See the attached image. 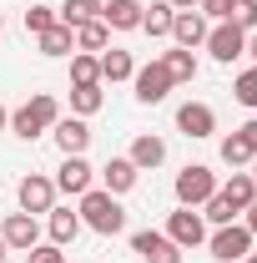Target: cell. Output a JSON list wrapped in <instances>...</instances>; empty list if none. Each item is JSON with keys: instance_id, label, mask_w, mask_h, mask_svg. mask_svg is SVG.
<instances>
[{"instance_id": "obj_1", "label": "cell", "mask_w": 257, "mask_h": 263, "mask_svg": "<svg viewBox=\"0 0 257 263\" xmlns=\"http://www.w3.org/2000/svg\"><path fill=\"white\" fill-rule=\"evenodd\" d=\"M81 223L91 233H101V238H116V233L126 228V208L116 202V197L106 193V187H91V193H81Z\"/></svg>"}, {"instance_id": "obj_2", "label": "cell", "mask_w": 257, "mask_h": 263, "mask_svg": "<svg viewBox=\"0 0 257 263\" xmlns=\"http://www.w3.org/2000/svg\"><path fill=\"white\" fill-rule=\"evenodd\" d=\"M56 117H61V101L51 97V91H35V97L10 117V132H15L20 142H35V137H46V132L56 127Z\"/></svg>"}, {"instance_id": "obj_3", "label": "cell", "mask_w": 257, "mask_h": 263, "mask_svg": "<svg viewBox=\"0 0 257 263\" xmlns=\"http://www.w3.org/2000/svg\"><path fill=\"white\" fill-rule=\"evenodd\" d=\"M172 193H177L182 208H202L207 197L217 193V177H212V167H207V162H187L182 172H177V187H172Z\"/></svg>"}, {"instance_id": "obj_4", "label": "cell", "mask_w": 257, "mask_h": 263, "mask_svg": "<svg viewBox=\"0 0 257 263\" xmlns=\"http://www.w3.org/2000/svg\"><path fill=\"white\" fill-rule=\"evenodd\" d=\"M247 253H252V228H247V223H222V228L212 233V258L242 263Z\"/></svg>"}, {"instance_id": "obj_5", "label": "cell", "mask_w": 257, "mask_h": 263, "mask_svg": "<svg viewBox=\"0 0 257 263\" xmlns=\"http://www.w3.org/2000/svg\"><path fill=\"white\" fill-rule=\"evenodd\" d=\"M166 238L187 253V248H197V243H207V218H202L197 208H182V213L166 218Z\"/></svg>"}, {"instance_id": "obj_6", "label": "cell", "mask_w": 257, "mask_h": 263, "mask_svg": "<svg viewBox=\"0 0 257 263\" xmlns=\"http://www.w3.org/2000/svg\"><path fill=\"white\" fill-rule=\"evenodd\" d=\"M207 51H212V61L232 66L237 56H247V31H237V26H227V21H217V26L207 31Z\"/></svg>"}, {"instance_id": "obj_7", "label": "cell", "mask_w": 257, "mask_h": 263, "mask_svg": "<svg viewBox=\"0 0 257 263\" xmlns=\"http://www.w3.org/2000/svg\"><path fill=\"white\" fill-rule=\"evenodd\" d=\"M56 147H61V157H86V147H91V127H86V117H56Z\"/></svg>"}, {"instance_id": "obj_8", "label": "cell", "mask_w": 257, "mask_h": 263, "mask_svg": "<svg viewBox=\"0 0 257 263\" xmlns=\"http://www.w3.org/2000/svg\"><path fill=\"white\" fill-rule=\"evenodd\" d=\"M15 193H20V213H51V208H56V182H51V177H46V172H31V177H20V187H15Z\"/></svg>"}, {"instance_id": "obj_9", "label": "cell", "mask_w": 257, "mask_h": 263, "mask_svg": "<svg viewBox=\"0 0 257 263\" xmlns=\"http://www.w3.org/2000/svg\"><path fill=\"white\" fill-rule=\"evenodd\" d=\"M131 81H136V101H146V106H157V101H166V91L177 86V81H172V71H166L161 61L141 66V71H136Z\"/></svg>"}, {"instance_id": "obj_10", "label": "cell", "mask_w": 257, "mask_h": 263, "mask_svg": "<svg viewBox=\"0 0 257 263\" xmlns=\"http://www.w3.org/2000/svg\"><path fill=\"white\" fill-rule=\"evenodd\" d=\"M131 248H136V253H141L146 263H182V248H177L166 233H157V228L131 233Z\"/></svg>"}, {"instance_id": "obj_11", "label": "cell", "mask_w": 257, "mask_h": 263, "mask_svg": "<svg viewBox=\"0 0 257 263\" xmlns=\"http://www.w3.org/2000/svg\"><path fill=\"white\" fill-rule=\"evenodd\" d=\"M91 177H96V167L86 162V157H61V167H56V193H91Z\"/></svg>"}, {"instance_id": "obj_12", "label": "cell", "mask_w": 257, "mask_h": 263, "mask_svg": "<svg viewBox=\"0 0 257 263\" xmlns=\"http://www.w3.org/2000/svg\"><path fill=\"white\" fill-rule=\"evenodd\" d=\"M207 31H212V26H207V15H202V10H177V15H172V41H177L182 51L207 46Z\"/></svg>"}, {"instance_id": "obj_13", "label": "cell", "mask_w": 257, "mask_h": 263, "mask_svg": "<svg viewBox=\"0 0 257 263\" xmlns=\"http://www.w3.org/2000/svg\"><path fill=\"white\" fill-rule=\"evenodd\" d=\"M0 238H5V248H10V253H31L35 243H40V228H35L31 213H10V218H5V228H0Z\"/></svg>"}, {"instance_id": "obj_14", "label": "cell", "mask_w": 257, "mask_h": 263, "mask_svg": "<svg viewBox=\"0 0 257 263\" xmlns=\"http://www.w3.org/2000/svg\"><path fill=\"white\" fill-rule=\"evenodd\" d=\"M177 127L187 132V137H212L217 132V111L207 101H182L177 106Z\"/></svg>"}, {"instance_id": "obj_15", "label": "cell", "mask_w": 257, "mask_h": 263, "mask_svg": "<svg viewBox=\"0 0 257 263\" xmlns=\"http://www.w3.org/2000/svg\"><path fill=\"white\" fill-rule=\"evenodd\" d=\"M166 162V142L161 137H152V132H141L136 142H131V167L136 172H152V167Z\"/></svg>"}, {"instance_id": "obj_16", "label": "cell", "mask_w": 257, "mask_h": 263, "mask_svg": "<svg viewBox=\"0 0 257 263\" xmlns=\"http://www.w3.org/2000/svg\"><path fill=\"white\" fill-rule=\"evenodd\" d=\"M136 177H141V172L131 167V157H111V162L101 167V182H106V193H111V197L131 193V187H136Z\"/></svg>"}, {"instance_id": "obj_17", "label": "cell", "mask_w": 257, "mask_h": 263, "mask_svg": "<svg viewBox=\"0 0 257 263\" xmlns=\"http://www.w3.org/2000/svg\"><path fill=\"white\" fill-rule=\"evenodd\" d=\"M172 0H152V5H141V31L152 35V41H166L172 35Z\"/></svg>"}, {"instance_id": "obj_18", "label": "cell", "mask_w": 257, "mask_h": 263, "mask_svg": "<svg viewBox=\"0 0 257 263\" xmlns=\"http://www.w3.org/2000/svg\"><path fill=\"white\" fill-rule=\"evenodd\" d=\"M35 46H40V56H76V31L56 21L51 31H40V35H35Z\"/></svg>"}, {"instance_id": "obj_19", "label": "cell", "mask_w": 257, "mask_h": 263, "mask_svg": "<svg viewBox=\"0 0 257 263\" xmlns=\"http://www.w3.org/2000/svg\"><path fill=\"white\" fill-rule=\"evenodd\" d=\"M101 21L111 31H141V0H111Z\"/></svg>"}, {"instance_id": "obj_20", "label": "cell", "mask_w": 257, "mask_h": 263, "mask_svg": "<svg viewBox=\"0 0 257 263\" xmlns=\"http://www.w3.org/2000/svg\"><path fill=\"white\" fill-rule=\"evenodd\" d=\"M217 193H222L237 213H247V208H252V197H257V182H252V172H232V177H227V187H217Z\"/></svg>"}, {"instance_id": "obj_21", "label": "cell", "mask_w": 257, "mask_h": 263, "mask_svg": "<svg viewBox=\"0 0 257 263\" xmlns=\"http://www.w3.org/2000/svg\"><path fill=\"white\" fill-rule=\"evenodd\" d=\"M131 76H136L131 51H116V46H111V51H101V81H111V86H116V81H131Z\"/></svg>"}, {"instance_id": "obj_22", "label": "cell", "mask_w": 257, "mask_h": 263, "mask_svg": "<svg viewBox=\"0 0 257 263\" xmlns=\"http://www.w3.org/2000/svg\"><path fill=\"white\" fill-rule=\"evenodd\" d=\"M86 228L81 223V213H71V208H51V243L66 248V243H76V233Z\"/></svg>"}, {"instance_id": "obj_23", "label": "cell", "mask_w": 257, "mask_h": 263, "mask_svg": "<svg viewBox=\"0 0 257 263\" xmlns=\"http://www.w3.org/2000/svg\"><path fill=\"white\" fill-rule=\"evenodd\" d=\"M71 86H101V56L76 51L71 56Z\"/></svg>"}, {"instance_id": "obj_24", "label": "cell", "mask_w": 257, "mask_h": 263, "mask_svg": "<svg viewBox=\"0 0 257 263\" xmlns=\"http://www.w3.org/2000/svg\"><path fill=\"white\" fill-rule=\"evenodd\" d=\"M106 41H111V26L106 21H86V26H76V51H106Z\"/></svg>"}, {"instance_id": "obj_25", "label": "cell", "mask_w": 257, "mask_h": 263, "mask_svg": "<svg viewBox=\"0 0 257 263\" xmlns=\"http://www.w3.org/2000/svg\"><path fill=\"white\" fill-rule=\"evenodd\" d=\"M161 66L172 71V81H197V56H192V51H182V46H177V51H166Z\"/></svg>"}, {"instance_id": "obj_26", "label": "cell", "mask_w": 257, "mask_h": 263, "mask_svg": "<svg viewBox=\"0 0 257 263\" xmlns=\"http://www.w3.org/2000/svg\"><path fill=\"white\" fill-rule=\"evenodd\" d=\"M101 101V86H71V117H96Z\"/></svg>"}, {"instance_id": "obj_27", "label": "cell", "mask_w": 257, "mask_h": 263, "mask_svg": "<svg viewBox=\"0 0 257 263\" xmlns=\"http://www.w3.org/2000/svg\"><path fill=\"white\" fill-rule=\"evenodd\" d=\"M227 26H237V31H257V0H232V10H227Z\"/></svg>"}, {"instance_id": "obj_28", "label": "cell", "mask_w": 257, "mask_h": 263, "mask_svg": "<svg viewBox=\"0 0 257 263\" xmlns=\"http://www.w3.org/2000/svg\"><path fill=\"white\" fill-rule=\"evenodd\" d=\"M56 21L71 26V31H76V26H86V21H91V0H66L61 10H56Z\"/></svg>"}, {"instance_id": "obj_29", "label": "cell", "mask_w": 257, "mask_h": 263, "mask_svg": "<svg viewBox=\"0 0 257 263\" xmlns=\"http://www.w3.org/2000/svg\"><path fill=\"white\" fill-rule=\"evenodd\" d=\"M202 218H212V223L222 228V223H232V218H237V208H232V202H227L222 193H212L207 202H202Z\"/></svg>"}, {"instance_id": "obj_30", "label": "cell", "mask_w": 257, "mask_h": 263, "mask_svg": "<svg viewBox=\"0 0 257 263\" xmlns=\"http://www.w3.org/2000/svg\"><path fill=\"white\" fill-rule=\"evenodd\" d=\"M222 162H227V167H242V162H252V147H247V142H242L237 132H232V137H222Z\"/></svg>"}, {"instance_id": "obj_31", "label": "cell", "mask_w": 257, "mask_h": 263, "mask_svg": "<svg viewBox=\"0 0 257 263\" xmlns=\"http://www.w3.org/2000/svg\"><path fill=\"white\" fill-rule=\"evenodd\" d=\"M232 97L242 101V106H257V66H252V71H242V76L232 81Z\"/></svg>"}, {"instance_id": "obj_32", "label": "cell", "mask_w": 257, "mask_h": 263, "mask_svg": "<svg viewBox=\"0 0 257 263\" xmlns=\"http://www.w3.org/2000/svg\"><path fill=\"white\" fill-rule=\"evenodd\" d=\"M51 26H56V10H51V5H31V10H26V31L31 35L51 31Z\"/></svg>"}, {"instance_id": "obj_33", "label": "cell", "mask_w": 257, "mask_h": 263, "mask_svg": "<svg viewBox=\"0 0 257 263\" xmlns=\"http://www.w3.org/2000/svg\"><path fill=\"white\" fill-rule=\"evenodd\" d=\"M31 263H66V248H56V243H35Z\"/></svg>"}, {"instance_id": "obj_34", "label": "cell", "mask_w": 257, "mask_h": 263, "mask_svg": "<svg viewBox=\"0 0 257 263\" xmlns=\"http://www.w3.org/2000/svg\"><path fill=\"white\" fill-rule=\"evenodd\" d=\"M197 10H202L207 21H227V10H232V0H202Z\"/></svg>"}, {"instance_id": "obj_35", "label": "cell", "mask_w": 257, "mask_h": 263, "mask_svg": "<svg viewBox=\"0 0 257 263\" xmlns=\"http://www.w3.org/2000/svg\"><path fill=\"white\" fill-rule=\"evenodd\" d=\"M237 137H242V142L252 147V157H257V117H252V122H247V127H237Z\"/></svg>"}, {"instance_id": "obj_36", "label": "cell", "mask_w": 257, "mask_h": 263, "mask_svg": "<svg viewBox=\"0 0 257 263\" xmlns=\"http://www.w3.org/2000/svg\"><path fill=\"white\" fill-rule=\"evenodd\" d=\"M247 228H252V238H257V197H252V208H247Z\"/></svg>"}, {"instance_id": "obj_37", "label": "cell", "mask_w": 257, "mask_h": 263, "mask_svg": "<svg viewBox=\"0 0 257 263\" xmlns=\"http://www.w3.org/2000/svg\"><path fill=\"white\" fill-rule=\"evenodd\" d=\"M202 0H172V10H197Z\"/></svg>"}, {"instance_id": "obj_38", "label": "cell", "mask_w": 257, "mask_h": 263, "mask_svg": "<svg viewBox=\"0 0 257 263\" xmlns=\"http://www.w3.org/2000/svg\"><path fill=\"white\" fill-rule=\"evenodd\" d=\"M106 5H111V0H91V15H96V21L106 15Z\"/></svg>"}, {"instance_id": "obj_39", "label": "cell", "mask_w": 257, "mask_h": 263, "mask_svg": "<svg viewBox=\"0 0 257 263\" xmlns=\"http://www.w3.org/2000/svg\"><path fill=\"white\" fill-rule=\"evenodd\" d=\"M247 56H252V61H257V31L247 35Z\"/></svg>"}, {"instance_id": "obj_40", "label": "cell", "mask_w": 257, "mask_h": 263, "mask_svg": "<svg viewBox=\"0 0 257 263\" xmlns=\"http://www.w3.org/2000/svg\"><path fill=\"white\" fill-rule=\"evenodd\" d=\"M5 253H10V248H5V238H0V263H5Z\"/></svg>"}, {"instance_id": "obj_41", "label": "cell", "mask_w": 257, "mask_h": 263, "mask_svg": "<svg viewBox=\"0 0 257 263\" xmlns=\"http://www.w3.org/2000/svg\"><path fill=\"white\" fill-rule=\"evenodd\" d=\"M5 122H10V117H5V106H0V127H5Z\"/></svg>"}, {"instance_id": "obj_42", "label": "cell", "mask_w": 257, "mask_h": 263, "mask_svg": "<svg viewBox=\"0 0 257 263\" xmlns=\"http://www.w3.org/2000/svg\"><path fill=\"white\" fill-rule=\"evenodd\" d=\"M242 263H257V253H247V258H242Z\"/></svg>"}, {"instance_id": "obj_43", "label": "cell", "mask_w": 257, "mask_h": 263, "mask_svg": "<svg viewBox=\"0 0 257 263\" xmlns=\"http://www.w3.org/2000/svg\"><path fill=\"white\" fill-rule=\"evenodd\" d=\"M252 182H257V157H252Z\"/></svg>"}, {"instance_id": "obj_44", "label": "cell", "mask_w": 257, "mask_h": 263, "mask_svg": "<svg viewBox=\"0 0 257 263\" xmlns=\"http://www.w3.org/2000/svg\"><path fill=\"white\" fill-rule=\"evenodd\" d=\"M0 31H5V15H0Z\"/></svg>"}]
</instances>
